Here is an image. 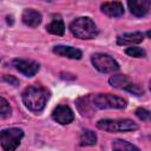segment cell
<instances>
[{
  "instance_id": "cell-1",
  "label": "cell",
  "mask_w": 151,
  "mask_h": 151,
  "mask_svg": "<svg viewBox=\"0 0 151 151\" xmlns=\"http://www.w3.org/2000/svg\"><path fill=\"white\" fill-rule=\"evenodd\" d=\"M50 93L41 86H28L22 92V101L27 109L33 112H40L44 110Z\"/></svg>"
},
{
  "instance_id": "cell-2",
  "label": "cell",
  "mask_w": 151,
  "mask_h": 151,
  "mask_svg": "<svg viewBox=\"0 0 151 151\" xmlns=\"http://www.w3.org/2000/svg\"><path fill=\"white\" fill-rule=\"evenodd\" d=\"M71 33L79 39H92L97 37L98 28L92 19L87 17H80L74 19L70 24Z\"/></svg>"
},
{
  "instance_id": "cell-3",
  "label": "cell",
  "mask_w": 151,
  "mask_h": 151,
  "mask_svg": "<svg viewBox=\"0 0 151 151\" xmlns=\"http://www.w3.org/2000/svg\"><path fill=\"white\" fill-rule=\"evenodd\" d=\"M97 127L107 132H127L138 129V125L131 119H101Z\"/></svg>"
},
{
  "instance_id": "cell-4",
  "label": "cell",
  "mask_w": 151,
  "mask_h": 151,
  "mask_svg": "<svg viewBox=\"0 0 151 151\" xmlns=\"http://www.w3.org/2000/svg\"><path fill=\"white\" fill-rule=\"evenodd\" d=\"M91 101L97 109H124L126 106V101L114 94L111 93H98L94 96H90Z\"/></svg>"
},
{
  "instance_id": "cell-5",
  "label": "cell",
  "mask_w": 151,
  "mask_h": 151,
  "mask_svg": "<svg viewBox=\"0 0 151 151\" xmlns=\"http://www.w3.org/2000/svg\"><path fill=\"white\" fill-rule=\"evenodd\" d=\"M22 137H24V131L19 127H9L2 130L0 132V143L2 149L6 151L15 150L19 146Z\"/></svg>"
},
{
  "instance_id": "cell-6",
  "label": "cell",
  "mask_w": 151,
  "mask_h": 151,
  "mask_svg": "<svg viewBox=\"0 0 151 151\" xmlns=\"http://www.w3.org/2000/svg\"><path fill=\"white\" fill-rule=\"evenodd\" d=\"M91 61L93 66L101 73H113L119 70L118 63L105 53H94L91 57Z\"/></svg>"
},
{
  "instance_id": "cell-7",
  "label": "cell",
  "mask_w": 151,
  "mask_h": 151,
  "mask_svg": "<svg viewBox=\"0 0 151 151\" xmlns=\"http://www.w3.org/2000/svg\"><path fill=\"white\" fill-rule=\"evenodd\" d=\"M109 83L111 86L116 87V88H120V90H125V91H129L131 92L132 94L134 96H142L144 93L143 88L134 84L129 77L124 76V74H116V76H112L110 79H109Z\"/></svg>"
},
{
  "instance_id": "cell-8",
  "label": "cell",
  "mask_w": 151,
  "mask_h": 151,
  "mask_svg": "<svg viewBox=\"0 0 151 151\" xmlns=\"http://www.w3.org/2000/svg\"><path fill=\"white\" fill-rule=\"evenodd\" d=\"M13 66L21 72L26 77H33L37 74L39 71L40 66L37 61L33 60H25V59H14L13 60Z\"/></svg>"
},
{
  "instance_id": "cell-9",
  "label": "cell",
  "mask_w": 151,
  "mask_h": 151,
  "mask_svg": "<svg viewBox=\"0 0 151 151\" xmlns=\"http://www.w3.org/2000/svg\"><path fill=\"white\" fill-rule=\"evenodd\" d=\"M52 118H53L57 123H59V124H61V125H67V124H70V123L73 122L74 114H73V111L70 109V106L61 104V105H58V106L53 110V112H52Z\"/></svg>"
},
{
  "instance_id": "cell-10",
  "label": "cell",
  "mask_w": 151,
  "mask_h": 151,
  "mask_svg": "<svg viewBox=\"0 0 151 151\" xmlns=\"http://www.w3.org/2000/svg\"><path fill=\"white\" fill-rule=\"evenodd\" d=\"M130 12L136 17H145L150 11V0H127Z\"/></svg>"
},
{
  "instance_id": "cell-11",
  "label": "cell",
  "mask_w": 151,
  "mask_h": 151,
  "mask_svg": "<svg viewBox=\"0 0 151 151\" xmlns=\"http://www.w3.org/2000/svg\"><path fill=\"white\" fill-rule=\"evenodd\" d=\"M53 53L60 57H65L68 59H80L83 57V52L78 48H74L72 46H64V45H58L53 47Z\"/></svg>"
},
{
  "instance_id": "cell-12",
  "label": "cell",
  "mask_w": 151,
  "mask_h": 151,
  "mask_svg": "<svg viewBox=\"0 0 151 151\" xmlns=\"http://www.w3.org/2000/svg\"><path fill=\"white\" fill-rule=\"evenodd\" d=\"M101 12L111 18H118L124 14V7L119 1H112V2H105L100 6Z\"/></svg>"
},
{
  "instance_id": "cell-13",
  "label": "cell",
  "mask_w": 151,
  "mask_h": 151,
  "mask_svg": "<svg viewBox=\"0 0 151 151\" xmlns=\"http://www.w3.org/2000/svg\"><path fill=\"white\" fill-rule=\"evenodd\" d=\"M21 19L25 25H27L29 27H37L41 22V14L33 8H26L22 12Z\"/></svg>"
},
{
  "instance_id": "cell-14",
  "label": "cell",
  "mask_w": 151,
  "mask_h": 151,
  "mask_svg": "<svg viewBox=\"0 0 151 151\" xmlns=\"http://www.w3.org/2000/svg\"><path fill=\"white\" fill-rule=\"evenodd\" d=\"M144 40V34L142 32H132L124 33L117 37L118 45H127V44H139Z\"/></svg>"
},
{
  "instance_id": "cell-15",
  "label": "cell",
  "mask_w": 151,
  "mask_h": 151,
  "mask_svg": "<svg viewBox=\"0 0 151 151\" xmlns=\"http://www.w3.org/2000/svg\"><path fill=\"white\" fill-rule=\"evenodd\" d=\"M77 106H78V109H79V111H80V113H81L83 116H86V117L92 116V113H93V107H94V106H93V104H92V101H91L90 96L78 99V100H77Z\"/></svg>"
},
{
  "instance_id": "cell-16",
  "label": "cell",
  "mask_w": 151,
  "mask_h": 151,
  "mask_svg": "<svg viewBox=\"0 0 151 151\" xmlns=\"http://www.w3.org/2000/svg\"><path fill=\"white\" fill-rule=\"evenodd\" d=\"M46 29L48 33L51 34H55V35H63L65 33V25H64V21L58 18V19H53L47 26H46Z\"/></svg>"
},
{
  "instance_id": "cell-17",
  "label": "cell",
  "mask_w": 151,
  "mask_h": 151,
  "mask_svg": "<svg viewBox=\"0 0 151 151\" xmlns=\"http://www.w3.org/2000/svg\"><path fill=\"white\" fill-rule=\"evenodd\" d=\"M112 149L113 150H117V151H139V149L137 146H134L133 144L126 142V140H123V139H116L113 140L112 143Z\"/></svg>"
},
{
  "instance_id": "cell-18",
  "label": "cell",
  "mask_w": 151,
  "mask_h": 151,
  "mask_svg": "<svg viewBox=\"0 0 151 151\" xmlns=\"http://www.w3.org/2000/svg\"><path fill=\"white\" fill-rule=\"evenodd\" d=\"M97 143V134L91 130L83 131L80 136V145H94Z\"/></svg>"
},
{
  "instance_id": "cell-19",
  "label": "cell",
  "mask_w": 151,
  "mask_h": 151,
  "mask_svg": "<svg viewBox=\"0 0 151 151\" xmlns=\"http://www.w3.org/2000/svg\"><path fill=\"white\" fill-rule=\"evenodd\" d=\"M125 53L127 55H130V57H133V58H144L146 55V53H145V51L143 48H140V47H132V46L127 47L125 50Z\"/></svg>"
},
{
  "instance_id": "cell-20",
  "label": "cell",
  "mask_w": 151,
  "mask_h": 151,
  "mask_svg": "<svg viewBox=\"0 0 151 151\" xmlns=\"http://www.w3.org/2000/svg\"><path fill=\"white\" fill-rule=\"evenodd\" d=\"M11 112H12V110H11L8 101L5 98L0 97V116L8 117V116H11Z\"/></svg>"
},
{
  "instance_id": "cell-21",
  "label": "cell",
  "mask_w": 151,
  "mask_h": 151,
  "mask_svg": "<svg viewBox=\"0 0 151 151\" xmlns=\"http://www.w3.org/2000/svg\"><path fill=\"white\" fill-rule=\"evenodd\" d=\"M136 116L140 119V120H149L150 119V112L143 107H139L136 110Z\"/></svg>"
},
{
  "instance_id": "cell-22",
  "label": "cell",
  "mask_w": 151,
  "mask_h": 151,
  "mask_svg": "<svg viewBox=\"0 0 151 151\" xmlns=\"http://www.w3.org/2000/svg\"><path fill=\"white\" fill-rule=\"evenodd\" d=\"M4 80H6L7 83H12L13 85H18V80H17L14 77H11V76H9V77H8V76H5V77H4Z\"/></svg>"
},
{
  "instance_id": "cell-23",
  "label": "cell",
  "mask_w": 151,
  "mask_h": 151,
  "mask_svg": "<svg viewBox=\"0 0 151 151\" xmlns=\"http://www.w3.org/2000/svg\"><path fill=\"white\" fill-rule=\"evenodd\" d=\"M42 1H47V2H52V1H54V0H42Z\"/></svg>"
}]
</instances>
